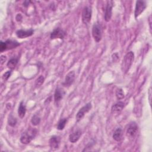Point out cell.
Masks as SVG:
<instances>
[{"instance_id": "cell-1", "label": "cell", "mask_w": 152, "mask_h": 152, "mask_svg": "<svg viewBox=\"0 0 152 152\" xmlns=\"http://www.w3.org/2000/svg\"><path fill=\"white\" fill-rule=\"evenodd\" d=\"M37 132V130L35 128H30L24 131L20 137V142L23 144H29L33 139L34 138Z\"/></svg>"}, {"instance_id": "cell-2", "label": "cell", "mask_w": 152, "mask_h": 152, "mask_svg": "<svg viewBox=\"0 0 152 152\" xmlns=\"http://www.w3.org/2000/svg\"><path fill=\"white\" fill-rule=\"evenodd\" d=\"M134 53L132 51L128 52L125 55L121 64V69L123 72L126 73L129 71L132 64V62L134 61Z\"/></svg>"}, {"instance_id": "cell-3", "label": "cell", "mask_w": 152, "mask_h": 152, "mask_svg": "<svg viewBox=\"0 0 152 152\" xmlns=\"http://www.w3.org/2000/svg\"><path fill=\"white\" fill-rule=\"evenodd\" d=\"M19 45L20 43L15 40L8 39L5 42H2L1 40L0 42V51L1 52H2L4 50L15 48Z\"/></svg>"}, {"instance_id": "cell-4", "label": "cell", "mask_w": 152, "mask_h": 152, "mask_svg": "<svg viewBox=\"0 0 152 152\" xmlns=\"http://www.w3.org/2000/svg\"><path fill=\"white\" fill-rule=\"evenodd\" d=\"M92 36L96 42H99L102 37V28L98 22L94 23L92 27Z\"/></svg>"}, {"instance_id": "cell-5", "label": "cell", "mask_w": 152, "mask_h": 152, "mask_svg": "<svg viewBox=\"0 0 152 152\" xmlns=\"http://www.w3.org/2000/svg\"><path fill=\"white\" fill-rule=\"evenodd\" d=\"M92 15L91 7L87 5L84 7L82 11V21L85 24H88L91 21Z\"/></svg>"}, {"instance_id": "cell-6", "label": "cell", "mask_w": 152, "mask_h": 152, "mask_svg": "<svg viewBox=\"0 0 152 152\" xmlns=\"http://www.w3.org/2000/svg\"><path fill=\"white\" fill-rule=\"evenodd\" d=\"M91 107H92L91 103V102H89V103H87L86 104H85L84 106H83L81 108H80L75 116L77 122H79L80 121H81L83 119V118L85 114L91 110Z\"/></svg>"}, {"instance_id": "cell-7", "label": "cell", "mask_w": 152, "mask_h": 152, "mask_svg": "<svg viewBox=\"0 0 152 152\" xmlns=\"http://www.w3.org/2000/svg\"><path fill=\"white\" fill-rule=\"evenodd\" d=\"M146 8V3L144 1H137L135 4V8L134 12L135 18H137L144 11Z\"/></svg>"}, {"instance_id": "cell-8", "label": "cell", "mask_w": 152, "mask_h": 152, "mask_svg": "<svg viewBox=\"0 0 152 152\" xmlns=\"http://www.w3.org/2000/svg\"><path fill=\"white\" fill-rule=\"evenodd\" d=\"M113 6V2L112 1H107V4L105 8V12H104V20L107 22L109 21L111 19L112 15Z\"/></svg>"}, {"instance_id": "cell-9", "label": "cell", "mask_w": 152, "mask_h": 152, "mask_svg": "<svg viewBox=\"0 0 152 152\" xmlns=\"http://www.w3.org/2000/svg\"><path fill=\"white\" fill-rule=\"evenodd\" d=\"M75 78V72L74 71H69L65 77V81L62 83V85L64 87H70L74 82Z\"/></svg>"}, {"instance_id": "cell-10", "label": "cell", "mask_w": 152, "mask_h": 152, "mask_svg": "<svg viewBox=\"0 0 152 152\" xmlns=\"http://www.w3.org/2000/svg\"><path fill=\"white\" fill-rule=\"evenodd\" d=\"M138 131V126L135 122H131L126 129V135L129 137H134L136 135Z\"/></svg>"}, {"instance_id": "cell-11", "label": "cell", "mask_w": 152, "mask_h": 152, "mask_svg": "<svg viewBox=\"0 0 152 152\" xmlns=\"http://www.w3.org/2000/svg\"><path fill=\"white\" fill-rule=\"evenodd\" d=\"M34 33V30L32 28L28 30H18L15 34L16 36L20 39H24L32 36Z\"/></svg>"}, {"instance_id": "cell-12", "label": "cell", "mask_w": 152, "mask_h": 152, "mask_svg": "<svg viewBox=\"0 0 152 152\" xmlns=\"http://www.w3.org/2000/svg\"><path fill=\"white\" fill-rule=\"evenodd\" d=\"M65 32L59 27L55 28L52 33H50V39H63L65 37Z\"/></svg>"}, {"instance_id": "cell-13", "label": "cell", "mask_w": 152, "mask_h": 152, "mask_svg": "<svg viewBox=\"0 0 152 152\" xmlns=\"http://www.w3.org/2000/svg\"><path fill=\"white\" fill-rule=\"evenodd\" d=\"M60 142H61V138L59 137L56 135H53L50 137L49 141V146L52 149H53V150L57 149L59 147Z\"/></svg>"}, {"instance_id": "cell-14", "label": "cell", "mask_w": 152, "mask_h": 152, "mask_svg": "<svg viewBox=\"0 0 152 152\" xmlns=\"http://www.w3.org/2000/svg\"><path fill=\"white\" fill-rule=\"evenodd\" d=\"M65 94V91L61 88L59 87H56L55 91V94H54V100L55 102L56 103H58V102H59L62 98L64 97V95Z\"/></svg>"}, {"instance_id": "cell-15", "label": "cell", "mask_w": 152, "mask_h": 152, "mask_svg": "<svg viewBox=\"0 0 152 152\" xmlns=\"http://www.w3.org/2000/svg\"><path fill=\"white\" fill-rule=\"evenodd\" d=\"M125 104L123 102H118L115 104H114L111 108L112 112L113 113H120L122 109H124Z\"/></svg>"}, {"instance_id": "cell-16", "label": "cell", "mask_w": 152, "mask_h": 152, "mask_svg": "<svg viewBox=\"0 0 152 152\" xmlns=\"http://www.w3.org/2000/svg\"><path fill=\"white\" fill-rule=\"evenodd\" d=\"M81 135V131L80 129H77L70 134L69 135V140L72 143L76 142L80 138Z\"/></svg>"}, {"instance_id": "cell-17", "label": "cell", "mask_w": 152, "mask_h": 152, "mask_svg": "<svg viewBox=\"0 0 152 152\" xmlns=\"http://www.w3.org/2000/svg\"><path fill=\"white\" fill-rule=\"evenodd\" d=\"M26 113V106L24 103L22 101L20 102L18 108V115L20 118H23Z\"/></svg>"}, {"instance_id": "cell-18", "label": "cell", "mask_w": 152, "mask_h": 152, "mask_svg": "<svg viewBox=\"0 0 152 152\" xmlns=\"http://www.w3.org/2000/svg\"><path fill=\"white\" fill-rule=\"evenodd\" d=\"M122 130L121 128H118L115 131L113 134V138L116 141H119L122 138Z\"/></svg>"}, {"instance_id": "cell-19", "label": "cell", "mask_w": 152, "mask_h": 152, "mask_svg": "<svg viewBox=\"0 0 152 152\" xmlns=\"http://www.w3.org/2000/svg\"><path fill=\"white\" fill-rule=\"evenodd\" d=\"M17 63H18V59L17 58H11L7 62V65L8 68H9L11 70H12L16 66Z\"/></svg>"}, {"instance_id": "cell-20", "label": "cell", "mask_w": 152, "mask_h": 152, "mask_svg": "<svg viewBox=\"0 0 152 152\" xmlns=\"http://www.w3.org/2000/svg\"><path fill=\"white\" fill-rule=\"evenodd\" d=\"M67 122V118H64L62 119H61L59 122H58V125H57V129L58 130H63L64 128H65L66 124Z\"/></svg>"}, {"instance_id": "cell-21", "label": "cell", "mask_w": 152, "mask_h": 152, "mask_svg": "<svg viewBox=\"0 0 152 152\" xmlns=\"http://www.w3.org/2000/svg\"><path fill=\"white\" fill-rule=\"evenodd\" d=\"M17 122V119L12 114L9 115L8 118V124L10 126H11L12 127L15 126L16 125Z\"/></svg>"}, {"instance_id": "cell-22", "label": "cell", "mask_w": 152, "mask_h": 152, "mask_svg": "<svg viewBox=\"0 0 152 152\" xmlns=\"http://www.w3.org/2000/svg\"><path fill=\"white\" fill-rule=\"evenodd\" d=\"M31 124L34 126H36V125H39L40 124V118L38 115H34L31 118Z\"/></svg>"}, {"instance_id": "cell-23", "label": "cell", "mask_w": 152, "mask_h": 152, "mask_svg": "<svg viewBox=\"0 0 152 152\" xmlns=\"http://www.w3.org/2000/svg\"><path fill=\"white\" fill-rule=\"evenodd\" d=\"M124 93L122 88H117L116 90V97L118 100H122L124 97Z\"/></svg>"}, {"instance_id": "cell-24", "label": "cell", "mask_w": 152, "mask_h": 152, "mask_svg": "<svg viewBox=\"0 0 152 152\" xmlns=\"http://www.w3.org/2000/svg\"><path fill=\"white\" fill-rule=\"evenodd\" d=\"M45 81V78L43 75H40L35 81V85L36 87H39L43 84Z\"/></svg>"}, {"instance_id": "cell-25", "label": "cell", "mask_w": 152, "mask_h": 152, "mask_svg": "<svg viewBox=\"0 0 152 152\" xmlns=\"http://www.w3.org/2000/svg\"><path fill=\"white\" fill-rule=\"evenodd\" d=\"M11 73H12V70L8 71H7L6 72H5V73L3 74V75H2V78H3L4 80H5H5H7L9 78V77H10Z\"/></svg>"}, {"instance_id": "cell-26", "label": "cell", "mask_w": 152, "mask_h": 152, "mask_svg": "<svg viewBox=\"0 0 152 152\" xmlns=\"http://www.w3.org/2000/svg\"><path fill=\"white\" fill-rule=\"evenodd\" d=\"M148 100H149V103L151 105V88L150 87L148 90Z\"/></svg>"}, {"instance_id": "cell-27", "label": "cell", "mask_w": 152, "mask_h": 152, "mask_svg": "<svg viewBox=\"0 0 152 152\" xmlns=\"http://www.w3.org/2000/svg\"><path fill=\"white\" fill-rule=\"evenodd\" d=\"M7 60V57L5 55H1V64H3L5 61Z\"/></svg>"}, {"instance_id": "cell-28", "label": "cell", "mask_w": 152, "mask_h": 152, "mask_svg": "<svg viewBox=\"0 0 152 152\" xmlns=\"http://www.w3.org/2000/svg\"><path fill=\"white\" fill-rule=\"evenodd\" d=\"M15 18H16V20L17 21H20L21 20V19H22V16L20 15V14H18L17 15Z\"/></svg>"}]
</instances>
